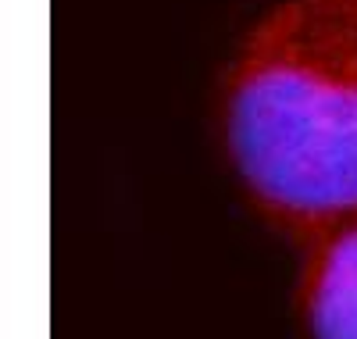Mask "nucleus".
Instances as JSON below:
<instances>
[{"instance_id":"obj_1","label":"nucleus","mask_w":357,"mask_h":339,"mask_svg":"<svg viewBox=\"0 0 357 339\" xmlns=\"http://www.w3.org/2000/svg\"><path fill=\"white\" fill-rule=\"evenodd\" d=\"M225 151L261 215L318 236L357 215V0H279L240 39Z\"/></svg>"},{"instance_id":"obj_2","label":"nucleus","mask_w":357,"mask_h":339,"mask_svg":"<svg viewBox=\"0 0 357 339\" xmlns=\"http://www.w3.org/2000/svg\"><path fill=\"white\" fill-rule=\"evenodd\" d=\"M297 307L307 339H357V215L307 240Z\"/></svg>"}]
</instances>
